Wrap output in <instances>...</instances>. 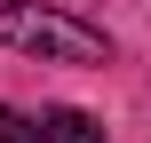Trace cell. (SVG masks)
<instances>
[{
	"instance_id": "6da1fadb",
	"label": "cell",
	"mask_w": 151,
	"mask_h": 143,
	"mask_svg": "<svg viewBox=\"0 0 151 143\" xmlns=\"http://www.w3.org/2000/svg\"><path fill=\"white\" fill-rule=\"evenodd\" d=\"M0 40L16 56H40V64H111V40L64 8H40V0H0Z\"/></svg>"
},
{
	"instance_id": "3957f363",
	"label": "cell",
	"mask_w": 151,
	"mask_h": 143,
	"mask_svg": "<svg viewBox=\"0 0 151 143\" xmlns=\"http://www.w3.org/2000/svg\"><path fill=\"white\" fill-rule=\"evenodd\" d=\"M0 143H40V127H32L24 111H8V103H0Z\"/></svg>"
},
{
	"instance_id": "7a4b0ae2",
	"label": "cell",
	"mask_w": 151,
	"mask_h": 143,
	"mask_svg": "<svg viewBox=\"0 0 151 143\" xmlns=\"http://www.w3.org/2000/svg\"><path fill=\"white\" fill-rule=\"evenodd\" d=\"M40 143H104V127H96L88 111H48V119H40Z\"/></svg>"
}]
</instances>
